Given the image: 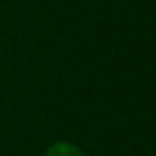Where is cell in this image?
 Returning <instances> with one entry per match:
<instances>
[{
    "mask_svg": "<svg viewBox=\"0 0 156 156\" xmlns=\"http://www.w3.org/2000/svg\"><path fill=\"white\" fill-rule=\"evenodd\" d=\"M44 156H85V154L71 142H55L53 146L48 148V152Z\"/></svg>",
    "mask_w": 156,
    "mask_h": 156,
    "instance_id": "1",
    "label": "cell"
}]
</instances>
